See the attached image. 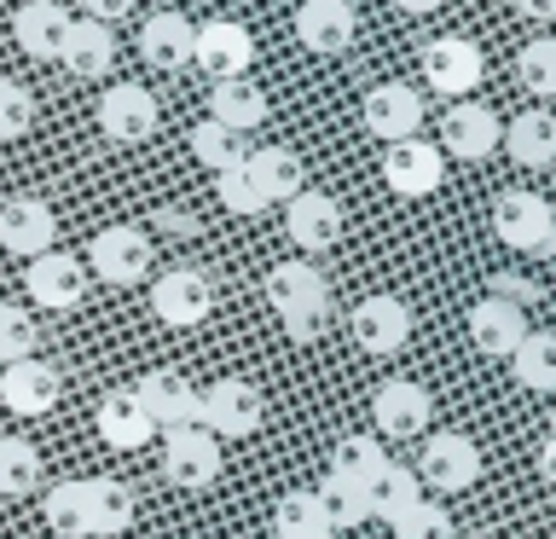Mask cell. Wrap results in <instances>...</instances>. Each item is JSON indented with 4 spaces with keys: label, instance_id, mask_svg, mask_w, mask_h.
I'll return each instance as SVG.
<instances>
[{
    "label": "cell",
    "instance_id": "cell-1",
    "mask_svg": "<svg viewBox=\"0 0 556 539\" xmlns=\"http://www.w3.org/2000/svg\"><path fill=\"white\" fill-rule=\"evenodd\" d=\"M493 233L510 243V250L556 255V209L539 198V191H498V203H493Z\"/></svg>",
    "mask_w": 556,
    "mask_h": 539
},
{
    "label": "cell",
    "instance_id": "cell-2",
    "mask_svg": "<svg viewBox=\"0 0 556 539\" xmlns=\"http://www.w3.org/2000/svg\"><path fill=\"white\" fill-rule=\"evenodd\" d=\"M481 76H486V59H481V47L469 41V35H434V41L424 47V82L441 99L464 104L481 87Z\"/></svg>",
    "mask_w": 556,
    "mask_h": 539
},
{
    "label": "cell",
    "instance_id": "cell-3",
    "mask_svg": "<svg viewBox=\"0 0 556 539\" xmlns=\"http://www.w3.org/2000/svg\"><path fill=\"white\" fill-rule=\"evenodd\" d=\"M134 400L151 412L156 435L203 424V389H191V377H186V372H168V365H156V372L139 377V383H134Z\"/></svg>",
    "mask_w": 556,
    "mask_h": 539
},
{
    "label": "cell",
    "instance_id": "cell-4",
    "mask_svg": "<svg viewBox=\"0 0 556 539\" xmlns=\"http://www.w3.org/2000/svg\"><path fill=\"white\" fill-rule=\"evenodd\" d=\"M261 417H267V400H261L255 383L220 377V383H208V389H203V429L215 435V441H220V435L243 441V435L261 429Z\"/></svg>",
    "mask_w": 556,
    "mask_h": 539
},
{
    "label": "cell",
    "instance_id": "cell-5",
    "mask_svg": "<svg viewBox=\"0 0 556 539\" xmlns=\"http://www.w3.org/2000/svg\"><path fill=\"white\" fill-rule=\"evenodd\" d=\"M151 313L174 330H191L203 325L208 313H215V285H208V273L198 267H168L163 278L151 285Z\"/></svg>",
    "mask_w": 556,
    "mask_h": 539
},
{
    "label": "cell",
    "instance_id": "cell-6",
    "mask_svg": "<svg viewBox=\"0 0 556 539\" xmlns=\"http://www.w3.org/2000/svg\"><path fill=\"white\" fill-rule=\"evenodd\" d=\"M359 122L382 146H406V139H417V122H424V99L406 82H377L359 104Z\"/></svg>",
    "mask_w": 556,
    "mask_h": 539
},
{
    "label": "cell",
    "instance_id": "cell-7",
    "mask_svg": "<svg viewBox=\"0 0 556 539\" xmlns=\"http://www.w3.org/2000/svg\"><path fill=\"white\" fill-rule=\"evenodd\" d=\"M191 64H203L215 82L250 76V64H255V35L243 29L238 17H208V24H198V47H191Z\"/></svg>",
    "mask_w": 556,
    "mask_h": 539
},
{
    "label": "cell",
    "instance_id": "cell-8",
    "mask_svg": "<svg viewBox=\"0 0 556 539\" xmlns=\"http://www.w3.org/2000/svg\"><path fill=\"white\" fill-rule=\"evenodd\" d=\"M424 481L434 493H469L481 481V447L464 429H441L424 441Z\"/></svg>",
    "mask_w": 556,
    "mask_h": 539
},
{
    "label": "cell",
    "instance_id": "cell-9",
    "mask_svg": "<svg viewBox=\"0 0 556 539\" xmlns=\"http://www.w3.org/2000/svg\"><path fill=\"white\" fill-rule=\"evenodd\" d=\"M163 476H168L174 487H186V493L208 487V481L220 476V441H215L203 424L168 429V435H163Z\"/></svg>",
    "mask_w": 556,
    "mask_h": 539
},
{
    "label": "cell",
    "instance_id": "cell-10",
    "mask_svg": "<svg viewBox=\"0 0 556 539\" xmlns=\"http://www.w3.org/2000/svg\"><path fill=\"white\" fill-rule=\"evenodd\" d=\"M59 394H64V377H59V365L41 360V354H29V360H17L0 372V406L17 412V417H47L59 406Z\"/></svg>",
    "mask_w": 556,
    "mask_h": 539
},
{
    "label": "cell",
    "instance_id": "cell-11",
    "mask_svg": "<svg viewBox=\"0 0 556 539\" xmlns=\"http://www.w3.org/2000/svg\"><path fill=\"white\" fill-rule=\"evenodd\" d=\"M24 290H29L35 308L70 313V308H81V296H87V267L64 250H47L24 267Z\"/></svg>",
    "mask_w": 556,
    "mask_h": 539
},
{
    "label": "cell",
    "instance_id": "cell-12",
    "mask_svg": "<svg viewBox=\"0 0 556 539\" xmlns=\"http://www.w3.org/2000/svg\"><path fill=\"white\" fill-rule=\"evenodd\" d=\"M87 250H93V273L104 285H139L151 273V233H139V226H104Z\"/></svg>",
    "mask_w": 556,
    "mask_h": 539
},
{
    "label": "cell",
    "instance_id": "cell-13",
    "mask_svg": "<svg viewBox=\"0 0 556 539\" xmlns=\"http://www.w3.org/2000/svg\"><path fill=\"white\" fill-rule=\"evenodd\" d=\"M156 122H163V111H156V93H146L139 82H116L104 87L99 99V128L122 139V146H139V139L156 134Z\"/></svg>",
    "mask_w": 556,
    "mask_h": 539
},
{
    "label": "cell",
    "instance_id": "cell-14",
    "mask_svg": "<svg viewBox=\"0 0 556 539\" xmlns=\"http://www.w3.org/2000/svg\"><path fill=\"white\" fill-rule=\"evenodd\" d=\"M382 180H389V191H400V198H429V191H441V180H446V151L429 146V139L389 146V156H382Z\"/></svg>",
    "mask_w": 556,
    "mask_h": 539
},
{
    "label": "cell",
    "instance_id": "cell-15",
    "mask_svg": "<svg viewBox=\"0 0 556 539\" xmlns=\"http://www.w3.org/2000/svg\"><path fill=\"white\" fill-rule=\"evenodd\" d=\"M498 116H493V104H476V99H464V104H452V111L441 116V151L446 156H464V163H481V156H493L498 151Z\"/></svg>",
    "mask_w": 556,
    "mask_h": 539
},
{
    "label": "cell",
    "instance_id": "cell-16",
    "mask_svg": "<svg viewBox=\"0 0 556 539\" xmlns=\"http://www.w3.org/2000/svg\"><path fill=\"white\" fill-rule=\"evenodd\" d=\"M52 238H59V215L47 209V198H29V191H17V198L0 203V243L17 255H47Z\"/></svg>",
    "mask_w": 556,
    "mask_h": 539
},
{
    "label": "cell",
    "instance_id": "cell-17",
    "mask_svg": "<svg viewBox=\"0 0 556 539\" xmlns=\"http://www.w3.org/2000/svg\"><path fill=\"white\" fill-rule=\"evenodd\" d=\"M359 35V12L348 7V0H302V12H295V41L307 52H348Z\"/></svg>",
    "mask_w": 556,
    "mask_h": 539
},
{
    "label": "cell",
    "instance_id": "cell-18",
    "mask_svg": "<svg viewBox=\"0 0 556 539\" xmlns=\"http://www.w3.org/2000/svg\"><path fill=\"white\" fill-rule=\"evenodd\" d=\"M412 337V308L400 296H365L354 308V342L365 354H400Z\"/></svg>",
    "mask_w": 556,
    "mask_h": 539
},
{
    "label": "cell",
    "instance_id": "cell-19",
    "mask_svg": "<svg viewBox=\"0 0 556 539\" xmlns=\"http://www.w3.org/2000/svg\"><path fill=\"white\" fill-rule=\"evenodd\" d=\"M371 417H377V429L382 435H424L429 429V417H434V400L424 383H412V377H394V383H382L377 400H371Z\"/></svg>",
    "mask_w": 556,
    "mask_h": 539
},
{
    "label": "cell",
    "instance_id": "cell-20",
    "mask_svg": "<svg viewBox=\"0 0 556 539\" xmlns=\"http://www.w3.org/2000/svg\"><path fill=\"white\" fill-rule=\"evenodd\" d=\"M469 337H476L481 354L510 360L521 348V337H528V313H521L516 302H504V296H486V302L469 308Z\"/></svg>",
    "mask_w": 556,
    "mask_h": 539
},
{
    "label": "cell",
    "instance_id": "cell-21",
    "mask_svg": "<svg viewBox=\"0 0 556 539\" xmlns=\"http://www.w3.org/2000/svg\"><path fill=\"white\" fill-rule=\"evenodd\" d=\"M59 64L70 70V76H81V82L111 76V64H116V35L104 29V24H93V17H70Z\"/></svg>",
    "mask_w": 556,
    "mask_h": 539
},
{
    "label": "cell",
    "instance_id": "cell-22",
    "mask_svg": "<svg viewBox=\"0 0 556 539\" xmlns=\"http://www.w3.org/2000/svg\"><path fill=\"white\" fill-rule=\"evenodd\" d=\"M243 168H250V180H255L261 198H267V209H273V203H295V198L307 191L302 156H295L290 146H261V151L243 156Z\"/></svg>",
    "mask_w": 556,
    "mask_h": 539
},
{
    "label": "cell",
    "instance_id": "cell-23",
    "mask_svg": "<svg viewBox=\"0 0 556 539\" xmlns=\"http://www.w3.org/2000/svg\"><path fill=\"white\" fill-rule=\"evenodd\" d=\"M191 47H198V24H191L186 12H156V17H146V29H139V52H146V64L168 70V76L191 64Z\"/></svg>",
    "mask_w": 556,
    "mask_h": 539
},
{
    "label": "cell",
    "instance_id": "cell-24",
    "mask_svg": "<svg viewBox=\"0 0 556 539\" xmlns=\"http://www.w3.org/2000/svg\"><path fill=\"white\" fill-rule=\"evenodd\" d=\"M285 226L302 250H330L342 238V203L330 191H302L295 203H285Z\"/></svg>",
    "mask_w": 556,
    "mask_h": 539
},
{
    "label": "cell",
    "instance_id": "cell-25",
    "mask_svg": "<svg viewBox=\"0 0 556 539\" xmlns=\"http://www.w3.org/2000/svg\"><path fill=\"white\" fill-rule=\"evenodd\" d=\"M64 29H70V12L59 7V0H24V7L12 12V35H17V47H24L29 59H59Z\"/></svg>",
    "mask_w": 556,
    "mask_h": 539
},
{
    "label": "cell",
    "instance_id": "cell-26",
    "mask_svg": "<svg viewBox=\"0 0 556 539\" xmlns=\"http://www.w3.org/2000/svg\"><path fill=\"white\" fill-rule=\"evenodd\" d=\"M99 435L116 452H139L156 435V424H151V412L134 400V389H111V394L99 400Z\"/></svg>",
    "mask_w": 556,
    "mask_h": 539
},
{
    "label": "cell",
    "instance_id": "cell-27",
    "mask_svg": "<svg viewBox=\"0 0 556 539\" xmlns=\"http://www.w3.org/2000/svg\"><path fill=\"white\" fill-rule=\"evenodd\" d=\"M267 93L250 82V76H238V82H215V93H208V122H220V128H232V134H250L267 122Z\"/></svg>",
    "mask_w": 556,
    "mask_h": 539
},
{
    "label": "cell",
    "instance_id": "cell-28",
    "mask_svg": "<svg viewBox=\"0 0 556 539\" xmlns=\"http://www.w3.org/2000/svg\"><path fill=\"white\" fill-rule=\"evenodd\" d=\"M267 302L278 313L319 308V302H330V285H325V273L313 267V261H278V267L267 273Z\"/></svg>",
    "mask_w": 556,
    "mask_h": 539
},
{
    "label": "cell",
    "instance_id": "cell-29",
    "mask_svg": "<svg viewBox=\"0 0 556 539\" xmlns=\"http://www.w3.org/2000/svg\"><path fill=\"white\" fill-rule=\"evenodd\" d=\"M134 522V487L116 476H93L87 481V534L111 539Z\"/></svg>",
    "mask_w": 556,
    "mask_h": 539
},
{
    "label": "cell",
    "instance_id": "cell-30",
    "mask_svg": "<svg viewBox=\"0 0 556 539\" xmlns=\"http://www.w3.org/2000/svg\"><path fill=\"white\" fill-rule=\"evenodd\" d=\"M504 139H510V156L521 168H551L556 163V116L551 111H521Z\"/></svg>",
    "mask_w": 556,
    "mask_h": 539
},
{
    "label": "cell",
    "instance_id": "cell-31",
    "mask_svg": "<svg viewBox=\"0 0 556 539\" xmlns=\"http://www.w3.org/2000/svg\"><path fill=\"white\" fill-rule=\"evenodd\" d=\"M365 499H371V516H382V522H400L412 511L417 499H424V481H417V469H406V464H382V476L365 487Z\"/></svg>",
    "mask_w": 556,
    "mask_h": 539
},
{
    "label": "cell",
    "instance_id": "cell-32",
    "mask_svg": "<svg viewBox=\"0 0 556 539\" xmlns=\"http://www.w3.org/2000/svg\"><path fill=\"white\" fill-rule=\"evenodd\" d=\"M516 365V383L521 389H539V394H556V330H528L521 348L510 354Z\"/></svg>",
    "mask_w": 556,
    "mask_h": 539
},
{
    "label": "cell",
    "instance_id": "cell-33",
    "mask_svg": "<svg viewBox=\"0 0 556 539\" xmlns=\"http://www.w3.org/2000/svg\"><path fill=\"white\" fill-rule=\"evenodd\" d=\"M382 464H389V452H382L377 435H342L337 452H330V476H342L354 487H371L382 476Z\"/></svg>",
    "mask_w": 556,
    "mask_h": 539
},
{
    "label": "cell",
    "instance_id": "cell-34",
    "mask_svg": "<svg viewBox=\"0 0 556 539\" xmlns=\"http://www.w3.org/2000/svg\"><path fill=\"white\" fill-rule=\"evenodd\" d=\"M273 534L278 539H330V522L319 511V493H285L273 504Z\"/></svg>",
    "mask_w": 556,
    "mask_h": 539
},
{
    "label": "cell",
    "instance_id": "cell-35",
    "mask_svg": "<svg viewBox=\"0 0 556 539\" xmlns=\"http://www.w3.org/2000/svg\"><path fill=\"white\" fill-rule=\"evenodd\" d=\"M41 481V452L17 435H0V499H24Z\"/></svg>",
    "mask_w": 556,
    "mask_h": 539
},
{
    "label": "cell",
    "instance_id": "cell-36",
    "mask_svg": "<svg viewBox=\"0 0 556 539\" xmlns=\"http://www.w3.org/2000/svg\"><path fill=\"white\" fill-rule=\"evenodd\" d=\"M191 156H198L203 168H215V174H226V168H238L243 156V134H232V128H220V122H198V128H191Z\"/></svg>",
    "mask_w": 556,
    "mask_h": 539
},
{
    "label": "cell",
    "instance_id": "cell-37",
    "mask_svg": "<svg viewBox=\"0 0 556 539\" xmlns=\"http://www.w3.org/2000/svg\"><path fill=\"white\" fill-rule=\"evenodd\" d=\"M47 528L59 539H87V481L47 487Z\"/></svg>",
    "mask_w": 556,
    "mask_h": 539
},
{
    "label": "cell",
    "instance_id": "cell-38",
    "mask_svg": "<svg viewBox=\"0 0 556 539\" xmlns=\"http://www.w3.org/2000/svg\"><path fill=\"white\" fill-rule=\"evenodd\" d=\"M516 82L533 99H556V41L551 35H539V41H528L516 52Z\"/></svg>",
    "mask_w": 556,
    "mask_h": 539
},
{
    "label": "cell",
    "instance_id": "cell-39",
    "mask_svg": "<svg viewBox=\"0 0 556 539\" xmlns=\"http://www.w3.org/2000/svg\"><path fill=\"white\" fill-rule=\"evenodd\" d=\"M319 511H325V522H330V534H337V528H359V522L371 516V499H365V487L330 476V481L319 487Z\"/></svg>",
    "mask_w": 556,
    "mask_h": 539
},
{
    "label": "cell",
    "instance_id": "cell-40",
    "mask_svg": "<svg viewBox=\"0 0 556 539\" xmlns=\"http://www.w3.org/2000/svg\"><path fill=\"white\" fill-rule=\"evenodd\" d=\"M35 319L24 308H12V302H0V372H7V365H17V360H29L35 354Z\"/></svg>",
    "mask_w": 556,
    "mask_h": 539
},
{
    "label": "cell",
    "instance_id": "cell-41",
    "mask_svg": "<svg viewBox=\"0 0 556 539\" xmlns=\"http://www.w3.org/2000/svg\"><path fill=\"white\" fill-rule=\"evenodd\" d=\"M35 128V93L24 82L0 76V139H24Z\"/></svg>",
    "mask_w": 556,
    "mask_h": 539
},
{
    "label": "cell",
    "instance_id": "cell-42",
    "mask_svg": "<svg viewBox=\"0 0 556 539\" xmlns=\"http://www.w3.org/2000/svg\"><path fill=\"white\" fill-rule=\"evenodd\" d=\"M394 539H452V516H446V504L417 499L412 511L394 522Z\"/></svg>",
    "mask_w": 556,
    "mask_h": 539
},
{
    "label": "cell",
    "instance_id": "cell-43",
    "mask_svg": "<svg viewBox=\"0 0 556 539\" xmlns=\"http://www.w3.org/2000/svg\"><path fill=\"white\" fill-rule=\"evenodd\" d=\"M215 198H220V209H232V215H261L267 209V198L255 191V180H250V168H226V174H215Z\"/></svg>",
    "mask_w": 556,
    "mask_h": 539
},
{
    "label": "cell",
    "instance_id": "cell-44",
    "mask_svg": "<svg viewBox=\"0 0 556 539\" xmlns=\"http://www.w3.org/2000/svg\"><path fill=\"white\" fill-rule=\"evenodd\" d=\"M285 319V330L295 342H313V337H325V325H330V302H319V308H295V313H278Z\"/></svg>",
    "mask_w": 556,
    "mask_h": 539
},
{
    "label": "cell",
    "instance_id": "cell-45",
    "mask_svg": "<svg viewBox=\"0 0 556 539\" xmlns=\"http://www.w3.org/2000/svg\"><path fill=\"white\" fill-rule=\"evenodd\" d=\"M493 296H504V302H516V308H528V302H539V285H533V278L498 273V278H493Z\"/></svg>",
    "mask_w": 556,
    "mask_h": 539
},
{
    "label": "cell",
    "instance_id": "cell-46",
    "mask_svg": "<svg viewBox=\"0 0 556 539\" xmlns=\"http://www.w3.org/2000/svg\"><path fill=\"white\" fill-rule=\"evenodd\" d=\"M81 12L93 17V24H104V29H111L116 17H128V12H134V0H81Z\"/></svg>",
    "mask_w": 556,
    "mask_h": 539
},
{
    "label": "cell",
    "instance_id": "cell-47",
    "mask_svg": "<svg viewBox=\"0 0 556 539\" xmlns=\"http://www.w3.org/2000/svg\"><path fill=\"white\" fill-rule=\"evenodd\" d=\"M539 476H545V481L556 487V435H551L545 447H539Z\"/></svg>",
    "mask_w": 556,
    "mask_h": 539
},
{
    "label": "cell",
    "instance_id": "cell-48",
    "mask_svg": "<svg viewBox=\"0 0 556 539\" xmlns=\"http://www.w3.org/2000/svg\"><path fill=\"white\" fill-rule=\"evenodd\" d=\"M521 17H556V0H516Z\"/></svg>",
    "mask_w": 556,
    "mask_h": 539
},
{
    "label": "cell",
    "instance_id": "cell-49",
    "mask_svg": "<svg viewBox=\"0 0 556 539\" xmlns=\"http://www.w3.org/2000/svg\"><path fill=\"white\" fill-rule=\"evenodd\" d=\"M394 7H400V12H417V17H424V12H441L446 0H394Z\"/></svg>",
    "mask_w": 556,
    "mask_h": 539
},
{
    "label": "cell",
    "instance_id": "cell-50",
    "mask_svg": "<svg viewBox=\"0 0 556 539\" xmlns=\"http://www.w3.org/2000/svg\"><path fill=\"white\" fill-rule=\"evenodd\" d=\"M551 435H556V406H551Z\"/></svg>",
    "mask_w": 556,
    "mask_h": 539
},
{
    "label": "cell",
    "instance_id": "cell-51",
    "mask_svg": "<svg viewBox=\"0 0 556 539\" xmlns=\"http://www.w3.org/2000/svg\"><path fill=\"white\" fill-rule=\"evenodd\" d=\"M330 539H337V534H330Z\"/></svg>",
    "mask_w": 556,
    "mask_h": 539
}]
</instances>
